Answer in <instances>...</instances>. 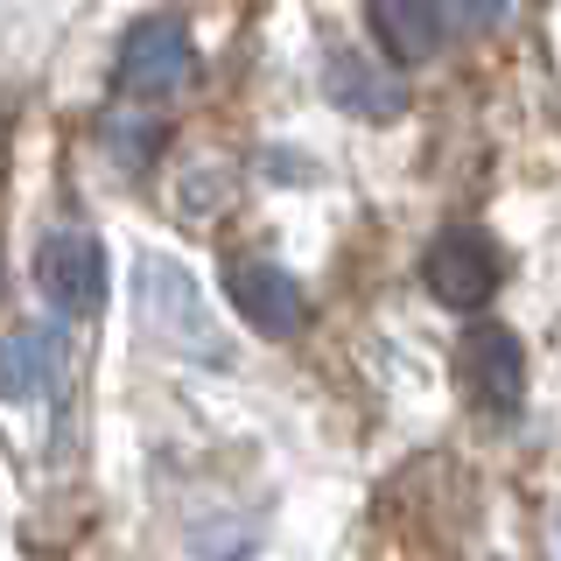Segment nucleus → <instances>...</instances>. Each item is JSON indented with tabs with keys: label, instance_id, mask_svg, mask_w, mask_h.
Listing matches in <instances>:
<instances>
[{
	"label": "nucleus",
	"instance_id": "0eeeda50",
	"mask_svg": "<svg viewBox=\"0 0 561 561\" xmlns=\"http://www.w3.org/2000/svg\"><path fill=\"white\" fill-rule=\"evenodd\" d=\"M330 99L344 105V113L358 119H393L400 105H408V84L393 78V70H379L373 57H358V49H330Z\"/></svg>",
	"mask_w": 561,
	"mask_h": 561
},
{
	"label": "nucleus",
	"instance_id": "423d86ee",
	"mask_svg": "<svg viewBox=\"0 0 561 561\" xmlns=\"http://www.w3.org/2000/svg\"><path fill=\"white\" fill-rule=\"evenodd\" d=\"M463 379H470V400H478L484 414H513L519 393H526V351L513 330L484 323L463 337Z\"/></svg>",
	"mask_w": 561,
	"mask_h": 561
},
{
	"label": "nucleus",
	"instance_id": "9d476101",
	"mask_svg": "<svg viewBox=\"0 0 561 561\" xmlns=\"http://www.w3.org/2000/svg\"><path fill=\"white\" fill-rule=\"evenodd\" d=\"M154 140H162L154 119H113V127H105V148H113V162H127V169L154 162Z\"/></svg>",
	"mask_w": 561,
	"mask_h": 561
},
{
	"label": "nucleus",
	"instance_id": "f257e3e1",
	"mask_svg": "<svg viewBox=\"0 0 561 561\" xmlns=\"http://www.w3.org/2000/svg\"><path fill=\"white\" fill-rule=\"evenodd\" d=\"M134 288H140V316H148L154 337H169L175 351H190V358L225 365V337H218V323H210L197 280L175 267V260H140Z\"/></svg>",
	"mask_w": 561,
	"mask_h": 561
},
{
	"label": "nucleus",
	"instance_id": "6e6552de",
	"mask_svg": "<svg viewBox=\"0 0 561 561\" xmlns=\"http://www.w3.org/2000/svg\"><path fill=\"white\" fill-rule=\"evenodd\" d=\"M49 379H57V337L49 330H14V337H0V400H35L49 393Z\"/></svg>",
	"mask_w": 561,
	"mask_h": 561
},
{
	"label": "nucleus",
	"instance_id": "f03ea898",
	"mask_svg": "<svg viewBox=\"0 0 561 561\" xmlns=\"http://www.w3.org/2000/svg\"><path fill=\"white\" fill-rule=\"evenodd\" d=\"M35 280L64 316H92L105 302V245L84 232V225H64V232L43 239L35 253Z\"/></svg>",
	"mask_w": 561,
	"mask_h": 561
},
{
	"label": "nucleus",
	"instance_id": "39448f33",
	"mask_svg": "<svg viewBox=\"0 0 561 561\" xmlns=\"http://www.w3.org/2000/svg\"><path fill=\"white\" fill-rule=\"evenodd\" d=\"M428 295L449 309H478L491 302V288H499V253H491L484 232H443L428 245Z\"/></svg>",
	"mask_w": 561,
	"mask_h": 561
},
{
	"label": "nucleus",
	"instance_id": "1a4fd4ad",
	"mask_svg": "<svg viewBox=\"0 0 561 561\" xmlns=\"http://www.w3.org/2000/svg\"><path fill=\"white\" fill-rule=\"evenodd\" d=\"M365 8H373V28H379V43H386L393 64H421L443 43V22H435L428 0H365Z\"/></svg>",
	"mask_w": 561,
	"mask_h": 561
},
{
	"label": "nucleus",
	"instance_id": "7ed1b4c3",
	"mask_svg": "<svg viewBox=\"0 0 561 561\" xmlns=\"http://www.w3.org/2000/svg\"><path fill=\"white\" fill-rule=\"evenodd\" d=\"M190 70H197V49H190L183 22H140L127 28V43H119V84L140 99H162V92H183Z\"/></svg>",
	"mask_w": 561,
	"mask_h": 561
},
{
	"label": "nucleus",
	"instance_id": "9b49d317",
	"mask_svg": "<svg viewBox=\"0 0 561 561\" xmlns=\"http://www.w3.org/2000/svg\"><path fill=\"white\" fill-rule=\"evenodd\" d=\"M505 8H513V0H449V14H456V22H499Z\"/></svg>",
	"mask_w": 561,
	"mask_h": 561
},
{
	"label": "nucleus",
	"instance_id": "20e7f679",
	"mask_svg": "<svg viewBox=\"0 0 561 561\" xmlns=\"http://www.w3.org/2000/svg\"><path fill=\"white\" fill-rule=\"evenodd\" d=\"M225 288H232V309L260 330V337H295V330L309 323L302 280H295L288 267H267V260H232Z\"/></svg>",
	"mask_w": 561,
	"mask_h": 561
}]
</instances>
